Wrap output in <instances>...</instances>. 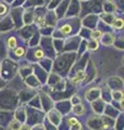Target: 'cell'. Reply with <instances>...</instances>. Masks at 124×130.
I'll list each match as a JSON object with an SVG mask.
<instances>
[{
	"label": "cell",
	"instance_id": "obj_7",
	"mask_svg": "<svg viewBox=\"0 0 124 130\" xmlns=\"http://www.w3.org/2000/svg\"><path fill=\"white\" fill-rule=\"evenodd\" d=\"M113 26H114L115 28H118V29L122 28V27H123V20H121V19L115 20V21L113 22Z\"/></svg>",
	"mask_w": 124,
	"mask_h": 130
},
{
	"label": "cell",
	"instance_id": "obj_15",
	"mask_svg": "<svg viewBox=\"0 0 124 130\" xmlns=\"http://www.w3.org/2000/svg\"><path fill=\"white\" fill-rule=\"evenodd\" d=\"M19 130H30V128H29V127H27V126H21Z\"/></svg>",
	"mask_w": 124,
	"mask_h": 130
},
{
	"label": "cell",
	"instance_id": "obj_13",
	"mask_svg": "<svg viewBox=\"0 0 124 130\" xmlns=\"http://www.w3.org/2000/svg\"><path fill=\"white\" fill-rule=\"evenodd\" d=\"M6 11H7V8L5 5H1L0 3V14H5L6 13Z\"/></svg>",
	"mask_w": 124,
	"mask_h": 130
},
{
	"label": "cell",
	"instance_id": "obj_5",
	"mask_svg": "<svg viewBox=\"0 0 124 130\" xmlns=\"http://www.w3.org/2000/svg\"><path fill=\"white\" fill-rule=\"evenodd\" d=\"M73 112H75L76 114H79V115H81V114L84 113V107H83L81 104L76 105V106L73 107Z\"/></svg>",
	"mask_w": 124,
	"mask_h": 130
},
{
	"label": "cell",
	"instance_id": "obj_11",
	"mask_svg": "<svg viewBox=\"0 0 124 130\" xmlns=\"http://www.w3.org/2000/svg\"><path fill=\"white\" fill-rule=\"evenodd\" d=\"M71 130H82V126H81V124L78 123L77 124H75V125H72L71 126Z\"/></svg>",
	"mask_w": 124,
	"mask_h": 130
},
{
	"label": "cell",
	"instance_id": "obj_6",
	"mask_svg": "<svg viewBox=\"0 0 124 130\" xmlns=\"http://www.w3.org/2000/svg\"><path fill=\"white\" fill-rule=\"evenodd\" d=\"M112 96L115 100H123V92L122 91H113Z\"/></svg>",
	"mask_w": 124,
	"mask_h": 130
},
{
	"label": "cell",
	"instance_id": "obj_1",
	"mask_svg": "<svg viewBox=\"0 0 124 130\" xmlns=\"http://www.w3.org/2000/svg\"><path fill=\"white\" fill-rule=\"evenodd\" d=\"M85 78V74L83 72H79L77 75H76V77H73L72 78V83L73 84H78L80 83V81H82L83 79Z\"/></svg>",
	"mask_w": 124,
	"mask_h": 130
},
{
	"label": "cell",
	"instance_id": "obj_9",
	"mask_svg": "<svg viewBox=\"0 0 124 130\" xmlns=\"http://www.w3.org/2000/svg\"><path fill=\"white\" fill-rule=\"evenodd\" d=\"M102 36V32L99 31V30H94V31H92V38L93 39H98L99 37Z\"/></svg>",
	"mask_w": 124,
	"mask_h": 130
},
{
	"label": "cell",
	"instance_id": "obj_10",
	"mask_svg": "<svg viewBox=\"0 0 124 130\" xmlns=\"http://www.w3.org/2000/svg\"><path fill=\"white\" fill-rule=\"evenodd\" d=\"M24 49L23 48H16L15 49V55H17V56H22L24 54Z\"/></svg>",
	"mask_w": 124,
	"mask_h": 130
},
{
	"label": "cell",
	"instance_id": "obj_4",
	"mask_svg": "<svg viewBox=\"0 0 124 130\" xmlns=\"http://www.w3.org/2000/svg\"><path fill=\"white\" fill-rule=\"evenodd\" d=\"M98 48V41L97 39H93L91 40V41L89 42V49L90 50H95V49Z\"/></svg>",
	"mask_w": 124,
	"mask_h": 130
},
{
	"label": "cell",
	"instance_id": "obj_2",
	"mask_svg": "<svg viewBox=\"0 0 124 130\" xmlns=\"http://www.w3.org/2000/svg\"><path fill=\"white\" fill-rule=\"evenodd\" d=\"M21 128V125L17 120H13L12 123L10 124V127H9V130H19Z\"/></svg>",
	"mask_w": 124,
	"mask_h": 130
},
{
	"label": "cell",
	"instance_id": "obj_12",
	"mask_svg": "<svg viewBox=\"0 0 124 130\" xmlns=\"http://www.w3.org/2000/svg\"><path fill=\"white\" fill-rule=\"evenodd\" d=\"M36 58H38V59H41L42 56H43V51L42 50H38V51H36Z\"/></svg>",
	"mask_w": 124,
	"mask_h": 130
},
{
	"label": "cell",
	"instance_id": "obj_14",
	"mask_svg": "<svg viewBox=\"0 0 124 130\" xmlns=\"http://www.w3.org/2000/svg\"><path fill=\"white\" fill-rule=\"evenodd\" d=\"M68 123H69L70 126H72V125H75V124H77V123H78V120L76 119V118H70L69 120H68Z\"/></svg>",
	"mask_w": 124,
	"mask_h": 130
},
{
	"label": "cell",
	"instance_id": "obj_3",
	"mask_svg": "<svg viewBox=\"0 0 124 130\" xmlns=\"http://www.w3.org/2000/svg\"><path fill=\"white\" fill-rule=\"evenodd\" d=\"M8 46H9L10 49H15L16 48V39L14 37H11L8 39Z\"/></svg>",
	"mask_w": 124,
	"mask_h": 130
},
{
	"label": "cell",
	"instance_id": "obj_8",
	"mask_svg": "<svg viewBox=\"0 0 124 130\" xmlns=\"http://www.w3.org/2000/svg\"><path fill=\"white\" fill-rule=\"evenodd\" d=\"M70 30H71V27H70L69 25H65V26H63V27L61 28V31L63 32V34H65V35L69 34Z\"/></svg>",
	"mask_w": 124,
	"mask_h": 130
}]
</instances>
